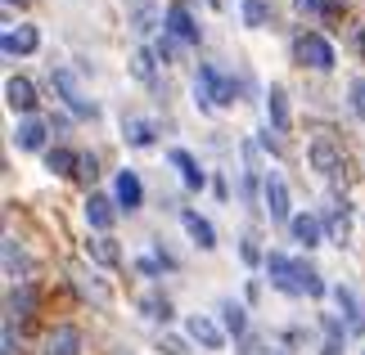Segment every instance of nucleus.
I'll return each mask as SVG.
<instances>
[{"mask_svg": "<svg viewBox=\"0 0 365 355\" xmlns=\"http://www.w3.org/2000/svg\"><path fill=\"white\" fill-rule=\"evenodd\" d=\"M5 5H23V0H5Z\"/></svg>", "mask_w": 365, "mask_h": 355, "instance_id": "nucleus-38", "label": "nucleus"}, {"mask_svg": "<svg viewBox=\"0 0 365 355\" xmlns=\"http://www.w3.org/2000/svg\"><path fill=\"white\" fill-rule=\"evenodd\" d=\"M50 81H54V90H59V99H63V104H68V108L77 112V117H95V112H100V108H95V104H91L86 95H81L77 77L68 73V68H54V73H50Z\"/></svg>", "mask_w": 365, "mask_h": 355, "instance_id": "nucleus-3", "label": "nucleus"}, {"mask_svg": "<svg viewBox=\"0 0 365 355\" xmlns=\"http://www.w3.org/2000/svg\"><path fill=\"white\" fill-rule=\"evenodd\" d=\"M334 302H339V310L347 315V324H352V329H365V315H361V302H356V292L352 288H334Z\"/></svg>", "mask_w": 365, "mask_h": 355, "instance_id": "nucleus-20", "label": "nucleus"}, {"mask_svg": "<svg viewBox=\"0 0 365 355\" xmlns=\"http://www.w3.org/2000/svg\"><path fill=\"white\" fill-rule=\"evenodd\" d=\"M194 90L207 95V104H217V108H230L235 99H240V90H235V81L221 73L217 63H199V81H194Z\"/></svg>", "mask_w": 365, "mask_h": 355, "instance_id": "nucleus-1", "label": "nucleus"}, {"mask_svg": "<svg viewBox=\"0 0 365 355\" xmlns=\"http://www.w3.org/2000/svg\"><path fill=\"white\" fill-rule=\"evenodd\" d=\"M266 18H271V5H266V0H244V23L248 27H266Z\"/></svg>", "mask_w": 365, "mask_h": 355, "instance_id": "nucleus-29", "label": "nucleus"}, {"mask_svg": "<svg viewBox=\"0 0 365 355\" xmlns=\"http://www.w3.org/2000/svg\"><path fill=\"white\" fill-rule=\"evenodd\" d=\"M86 257L91 261H100V265H118L122 261V252H118V243H113V238H86Z\"/></svg>", "mask_w": 365, "mask_h": 355, "instance_id": "nucleus-19", "label": "nucleus"}, {"mask_svg": "<svg viewBox=\"0 0 365 355\" xmlns=\"http://www.w3.org/2000/svg\"><path fill=\"white\" fill-rule=\"evenodd\" d=\"M266 275H271L275 288H284V292H302V288H298V261L284 257V252H266Z\"/></svg>", "mask_w": 365, "mask_h": 355, "instance_id": "nucleus-4", "label": "nucleus"}, {"mask_svg": "<svg viewBox=\"0 0 365 355\" xmlns=\"http://www.w3.org/2000/svg\"><path fill=\"white\" fill-rule=\"evenodd\" d=\"M81 351V329L77 324H59V329L46 333V351L41 355H77Z\"/></svg>", "mask_w": 365, "mask_h": 355, "instance_id": "nucleus-7", "label": "nucleus"}, {"mask_svg": "<svg viewBox=\"0 0 365 355\" xmlns=\"http://www.w3.org/2000/svg\"><path fill=\"white\" fill-rule=\"evenodd\" d=\"M122 135H126V144L131 149H145V144H153V126L145 122V117H131L122 126Z\"/></svg>", "mask_w": 365, "mask_h": 355, "instance_id": "nucleus-22", "label": "nucleus"}, {"mask_svg": "<svg viewBox=\"0 0 365 355\" xmlns=\"http://www.w3.org/2000/svg\"><path fill=\"white\" fill-rule=\"evenodd\" d=\"M131 68H135V77H153V54L149 50H135V63Z\"/></svg>", "mask_w": 365, "mask_h": 355, "instance_id": "nucleus-31", "label": "nucleus"}, {"mask_svg": "<svg viewBox=\"0 0 365 355\" xmlns=\"http://www.w3.org/2000/svg\"><path fill=\"white\" fill-rule=\"evenodd\" d=\"M266 112H271V126H275V131H289V95H284V86H271V90H266Z\"/></svg>", "mask_w": 365, "mask_h": 355, "instance_id": "nucleus-15", "label": "nucleus"}, {"mask_svg": "<svg viewBox=\"0 0 365 355\" xmlns=\"http://www.w3.org/2000/svg\"><path fill=\"white\" fill-rule=\"evenodd\" d=\"M172 54H176V50H172V41H158V59H163V63H172Z\"/></svg>", "mask_w": 365, "mask_h": 355, "instance_id": "nucleus-36", "label": "nucleus"}, {"mask_svg": "<svg viewBox=\"0 0 365 355\" xmlns=\"http://www.w3.org/2000/svg\"><path fill=\"white\" fill-rule=\"evenodd\" d=\"M100 176V162H95V153H86V158H81V180H95Z\"/></svg>", "mask_w": 365, "mask_h": 355, "instance_id": "nucleus-34", "label": "nucleus"}, {"mask_svg": "<svg viewBox=\"0 0 365 355\" xmlns=\"http://www.w3.org/2000/svg\"><path fill=\"white\" fill-rule=\"evenodd\" d=\"M163 27H167L172 36L190 41V46H199V23H194V14H190L185 5H167V14H163Z\"/></svg>", "mask_w": 365, "mask_h": 355, "instance_id": "nucleus-6", "label": "nucleus"}, {"mask_svg": "<svg viewBox=\"0 0 365 355\" xmlns=\"http://www.w3.org/2000/svg\"><path fill=\"white\" fill-rule=\"evenodd\" d=\"M167 162H172L176 171H180V180H185V189H203V184H207L203 166L194 162V153H185V149H172V153H167Z\"/></svg>", "mask_w": 365, "mask_h": 355, "instance_id": "nucleus-10", "label": "nucleus"}, {"mask_svg": "<svg viewBox=\"0 0 365 355\" xmlns=\"http://www.w3.org/2000/svg\"><path fill=\"white\" fill-rule=\"evenodd\" d=\"M293 59H298L302 68H316V73H329L334 68V46L320 32H302L298 41H293Z\"/></svg>", "mask_w": 365, "mask_h": 355, "instance_id": "nucleus-2", "label": "nucleus"}, {"mask_svg": "<svg viewBox=\"0 0 365 355\" xmlns=\"http://www.w3.org/2000/svg\"><path fill=\"white\" fill-rule=\"evenodd\" d=\"M46 131H50V126H46V122H36V117H27V122L19 126V135H14V139H19V149H23V153H36L41 144H46Z\"/></svg>", "mask_w": 365, "mask_h": 355, "instance_id": "nucleus-17", "label": "nucleus"}, {"mask_svg": "<svg viewBox=\"0 0 365 355\" xmlns=\"http://www.w3.org/2000/svg\"><path fill=\"white\" fill-rule=\"evenodd\" d=\"M5 270H9V279H27V257L19 252L14 238H5Z\"/></svg>", "mask_w": 365, "mask_h": 355, "instance_id": "nucleus-24", "label": "nucleus"}, {"mask_svg": "<svg viewBox=\"0 0 365 355\" xmlns=\"http://www.w3.org/2000/svg\"><path fill=\"white\" fill-rule=\"evenodd\" d=\"M298 288H302L307 297H320V292H325V283H320V275H316V270L307 265V261H298Z\"/></svg>", "mask_w": 365, "mask_h": 355, "instance_id": "nucleus-28", "label": "nucleus"}, {"mask_svg": "<svg viewBox=\"0 0 365 355\" xmlns=\"http://www.w3.org/2000/svg\"><path fill=\"white\" fill-rule=\"evenodd\" d=\"M77 283H81V288H86V292H91V297H95L100 306H108V302H113V292H108V283H100L95 275H86V270H77Z\"/></svg>", "mask_w": 365, "mask_h": 355, "instance_id": "nucleus-27", "label": "nucleus"}, {"mask_svg": "<svg viewBox=\"0 0 365 355\" xmlns=\"http://www.w3.org/2000/svg\"><path fill=\"white\" fill-rule=\"evenodd\" d=\"M356 50H361V59H365V27L356 32Z\"/></svg>", "mask_w": 365, "mask_h": 355, "instance_id": "nucleus-37", "label": "nucleus"}, {"mask_svg": "<svg viewBox=\"0 0 365 355\" xmlns=\"http://www.w3.org/2000/svg\"><path fill=\"white\" fill-rule=\"evenodd\" d=\"M163 355H190V346L180 337H163Z\"/></svg>", "mask_w": 365, "mask_h": 355, "instance_id": "nucleus-33", "label": "nucleus"}, {"mask_svg": "<svg viewBox=\"0 0 365 355\" xmlns=\"http://www.w3.org/2000/svg\"><path fill=\"white\" fill-rule=\"evenodd\" d=\"M46 166H50L54 176H73L81 162H77V158H73V153H68V149H50V153H46Z\"/></svg>", "mask_w": 365, "mask_h": 355, "instance_id": "nucleus-23", "label": "nucleus"}, {"mask_svg": "<svg viewBox=\"0 0 365 355\" xmlns=\"http://www.w3.org/2000/svg\"><path fill=\"white\" fill-rule=\"evenodd\" d=\"M135 32H153V9H140L135 14Z\"/></svg>", "mask_w": 365, "mask_h": 355, "instance_id": "nucleus-35", "label": "nucleus"}, {"mask_svg": "<svg viewBox=\"0 0 365 355\" xmlns=\"http://www.w3.org/2000/svg\"><path fill=\"white\" fill-rule=\"evenodd\" d=\"M5 306H9V319L14 315H32V310H36V288H27V283H23V288H9Z\"/></svg>", "mask_w": 365, "mask_h": 355, "instance_id": "nucleus-21", "label": "nucleus"}, {"mask_svg": "<svg viewBox=\"0 0 365 355\" xmlns=\"http://www.w3.org/2000/svg\"><path fill=\"white\" fill-rule=\"evenodd\" d=\"M361 355H365V351H361Z\"/></svg>", "mask_w": 365, "mask_h": 355, "instance_id": "nucleus-39", "label": "nucleus"}, {"mask_svg": "<svg viewBox=\"0 0 365 355\" xmlns=\"http://www.w3.org/2000/svg\"><path fill=\"white\" fill-rule=\"evenodd\" d=\"M185 333H190L199 346H207V351H221V346H226V333H221L207 315H190V319H185Z\"/></svg>", "mask_w": 365, "mask_h": 355, "instance_id": "nucleus-9", "label": "nucleus"}, {"mask_svg": "<svg viewBox=\"0 0 365 355\" xmlns=\"http://www.w3.org/2000/svg\"><path fill=\"white\" fill-rule=\"evenodd\" d=\"M221 324H226V333H235V337H240L244 333V306L240 302H221Z\"/></svg>", "mask_w": 365, "mask_h": 355, "instance_id": "nucleus-25", "label": "nucleus"}, {"mask_svg": "<svg viewBox=\"0 0 365 355\" xmlns=\"http://www.w3.org/2000/svg\"><path fill=\"white\" fill-rule=\"evenodd\" d=\"M329 234H334V243H343L347 238V216H329Z\"/></svg>", "mask_w": 365, "mask_h": 355, "instance_id": "nucleus-32", "label": "nucleus"}, {"mask_svg": "<svg viewBox=\"0 0 365 355\" xmlns=\"http://www.w3.org/2000/svg\"><path fill=\"white\" fill-rule=\"evenodd\" d=\"M262 198H266V211H271L275 221H293V216H289V184L279 180L275 171L266 176V184H262Z\"/></svg>", "mask_w": 365, "mask_h": 355, "instance_id": "nucleus-8", "label": "nucleus"}, {"mask_svg": "<svg viewBox=\"0 0 365 355\" xmlns=\"http://www.w3.org/2000/svg\"><path fill=\"white\" fill-rule=\"evenodd\" d=\"M347 95H352V112L365 122V77H356L352 86H347Z\"/></svg>", "mask_w": 365, "mask_h": 355, "instance_id": "nucleus-30", "label": "nucleus"}, {"mask_svg": "<svg viewBox=\"0 0 365 355\" xmlns=\"http://www.w3.org/2000/svg\"><path fill=\"white\" fill-rule=\"evenodd\" d=\"M289 230H293V238H298L302 248H316V243H320V221L312 216V211L293 216V221H289Z\"/></svg>", "mask_w": 365, "mask_h": 355, "instance_id": "nucleus-18", "label": "nucleus"}, {"mask_svg": "<svg viewBox=\"0 0 365 355\" xmlns=\"http://www.w3.org/2000/svg\"><path fill=\"white\" fill-rule=\"evenodd\" d=\"M140 306H145L149 319H172V302L158 297V292H145V297H140Z\"/></svg>", "mask_w": 365, "mask_h": 355, "instance_id": "nucleus-26", "label": "nucleus"}, {"mask_svg": "<svg viewBox=\"0 0 365 355\" xmlns=\"http://www.w3.org/2000/svg\"><path fill=\"white\" fill-rule=\"evenodd\" d=\"M0 46H5V54H32L41 46V32L36 27H19V32H5Z\"/></svg>", "mask_w": 365, "mask_h": 355, "instance_id": "nucleus-16", "label": "nucleus"}, {"mask_svg": "<svg viewBox=\"0 0 365 355\" xmlns=\"http://www.w3.org/2000/svg\"><path fill=\"white\" fill-rule=\"evenodd\" d=\"M113 198H118L122 211H135L140 198H145V189H140V176H135V171H118V180H113Z\"/></svg>", "mask_w": 365, "mask_h": 355, "instance_id": "nucleus-11", "label": "nucleus"}, {"mask_svg": "<svg viewBox=\"0 0 365 355\" xmlns=\"http://www.w3.org/2000/svg\"><path fill=\"white\" fill-rule=\"evenodd\" d=\"M86 221H91V230L108 234V230H113V198L91 194V198H86Z\"/></svg>", "mask_w": 365, "mask_h": 355, "instance_id": "nucleus-13", "label": "nucleus"}, {"mask_svg": "<svg viewBox=\"0 0 365 355\" xmlns=\"http://www.w3.org/2000/svg\"><path fill=\"white\" fill-rule=\"evenodd\" d=\"M180 225H185V234H190L203 252H207V248H217V230H212V221H203L199 211H180Z\"/></svg>", "mask_w": 365, "mask_h": 355, "instance_id": "nucleus-14", "label": "nucleus"}, {"mask_svg": "<svg viewBox=\"0 0 365 355\" xmlns=\"http://www.w3.org/2000/svg\"><path fill=\"white\" fill-rule=\"evenodd\" d=\"M5 104H9L14 112H32V104H36L32 81H27V77H9V81H5Z\"/></svg>", "mask_w": 365, "mask_h": 355, "instance_id": "nucleus-12", "label": "nucleus"}, {"mask_svg": "<svg viewBox=\"0 0 365 355\" xmlns=\"http://www.w3.org/2000/svg\"><path fill=\"white\" fill-rule=\"evenodd\" d=\"M307 162H312L320 176H339V166H343V149L334 144V139H312V149H307Z\"/></svg>", "mask_w": 365, "mask_h": 355, "instance_id": "nucleus-5", "label": "nucleus"}]
</instances>
